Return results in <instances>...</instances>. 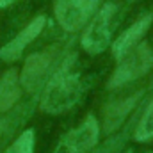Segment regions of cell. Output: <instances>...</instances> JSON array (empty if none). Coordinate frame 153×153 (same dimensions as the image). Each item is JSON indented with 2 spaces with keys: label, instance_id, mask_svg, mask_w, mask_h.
Here are the masks:
<instances>
[{
  "label": "cell",
  "instance_id": "cell-1",
  "mask_svg": "<svg viewBox=\"0 0 153 153\" xmlns=\"http://www.w3.org/2000/svg\"><path fill=\"white\" fill-rule=\"evenodd\" d=\"M75 55L52 75L41 98V111L48 114H61L75 105L80 96V76L75 70Z\"/></svg>",
  "mask_w": 153,
  "mask_h": 153
},
{
  "label": "cell",
  "instance_id": "cell-2",
  "mask_svg": "<svg viewBox=\"0 0 153 153\" xmlns=\"http://www.w3.org/2000/svg\"><path fill=\"white\" fill-rule=\"evenodd\" d=\"M153 68V50L148 43H141L134 46L128 53L119 59V64L109 80V87L116 89L128 82H134L144 76Z\"/></svg>",
  "mask_w": 153,
  "mask_h": 153
},
{
  "label": "cell",
  "instance_id": "cell-3",
  "mask_svg": "<svg viewBox=\"0 0 153 153\" xmlns=\"http://www.w3.org/2000/svg\"><path fill=\"white\" fill-rule=\"evenodd\" d=\"M116 16V5L114 4H105L94 20L89 23V27L82 34V48L91 53H102L105 48L111 45V32H112V22Z\"/></svg>",
  "mask_w": 153,
  "mask_h": 153
},
{
  "label": "cell",
  "instance_id": "cell-4",
  "mask_svg": "<svg viewBox=\"0 0 153 153\" xmlns=\"http://www.w3.org/2000/svg\"><path fill=\"white\" fill-rule=\"evenodd\" d=\"M100 0H55L53 13L66 32L78 30L96 11Z\"/></svg>",
  "mask_w": 153,
  "mask_h": 153
},
{
  "label": "cell",
  "instance_id": "cell-5",
  "mask_svg": "<svg viewBox=\"0 0 153 153\" xmlns=\"http://www.w3.org/2000/svg\"><path fill=\"white\" fill-rule=\"evenodd\" d=\"M55 57H57L55 48H48V50L29 55L23 68H22V73H20L22 87L29 93H36L43 85L45 78L48 76V71H50Z\"/></svg>",
  "mask_w": 153,
  "mask_h": 153
},
{
  "label": "cell",
  "instance_id": "cell-6",
  "mask_svg": "<svg viewBox=\"0 0 153 153\" xmlns=\"http://www.w3.org/2000/svg\"><path fill=\"white\" fill-rule=\"evenodd\" d=\"M100 126L93 114H89L80 126L71 130L66 137V148L68 153H87L98 143Z\"/></svg>",
  "mask_w": 153,
  "mask_h": 153
},
{
  "label": "cell",
  "instance_id": "cell-7",
  "mask_svg": "<svg viewBox=\"0 0 153 153\" xmlns=\"http://www.w3.org/2000/svg\"><path fill=\"white\" fill-rule=\"evenodd\" d=\"M45 23H46V18H45V16L34 18V20H32V22H30L16 38L11 39V41L0 50V57H2L4 61H7V62H13V61L20 59V55L23 53V50H25V48L41 34Z\"/></svg>",
  "mask_w": 153,
  "mask_h": 153
},
{
  "label": "cell",
  "instance_id": "cell-8",
  "mask_svg": "<svg viewBox=\"0 0 153 153\" xmlns=\"http://www.w3.org/2000/svg\"><path fill=\"white\" fill-rule=\"evenodd\" d=\"M153 22V16L152 14H146L143 18H139L135 23H132L119 38L112 43V55L119 61L125 53H128L134 46H137V43L141 41V38L146 34V30L150 29Z\"/></svg>",
  "mask_w": 153,
  "mask_h": 153
},
{
  "label": "cell",
  "instance_id": "cell-9",
  "mask_svg": "<svg viewBox=\"0 0 153 153\" xmlns=\"http://www.w3.org/2000/svg\"><path fill=\"white\" fill-rule=\"evenodd\" d=\"M139 98H141V93H135L134 96H128V98H123L119 102L109 103L103 109V130L107 134L114 132L116 128L125 121V117L128 116V112L137 105Z\"/></svg>",
  "mask_w": 153,
  "mask_h": 153
},
{
  "label": "cell",
  "instance_id": "cell-10",
  "mask_svg": "<svg viewBox=\"0 0 153 153\" xmlns=\"http://www.w3.org/2000/svg\"><path fill=\"white\" fill-rule=\"evenodd\" d=\"M22 94V84H20V76L18 71L7 70L4 75L0 76V112L9 111Z\"/></svg>",
  "mask_w": 153,
  "mask_h": 153
},
{
  "label": "cell",
  "instance_id": "cell-11",
  "mask_svg": "<svg viewBox=\"0 0 153 153\" xmlns=\"http://www.w3.org/2000/svg\"><path fill=\"white\" fill-rule=\"evenodd\" d=\"M134 137H135V141H141V143H146V141L153 139V100L150 102L148 109L144 111V114L141 117Z\"/></svg>",
  "mask_w": 153,
  "mask_h": 153
},
{
  "label": "cell",
  "instance_id": "cell-12",
  "mask_svg": "<svg viewBox=\"0 0 153 153\" xmlns=\"http://www.w3.org/2000/svg\"><path fill=\"white\" fill-rule=\"evenodd\" d=\"M4 153H34V130L29 128L5 150Z\"/></svg>",
  "mask_w": 153,
  "mask_h": 153
},
{
  "label": "cell",
  "instance_id": "cell-13",
  "mask_svg": "<svg viewBox=\"0 0 153 153\" xmlns=\"http://www.w3.org/2000/svg\"><path fill=\"white\" fill-rule=\"evenodd\" d=\"M13 2H16V0H0V9H2V7H7V5H11Z\"/></svg>",
  "mask_w": 153,
  "mask_h": 153
}]
</instances>
